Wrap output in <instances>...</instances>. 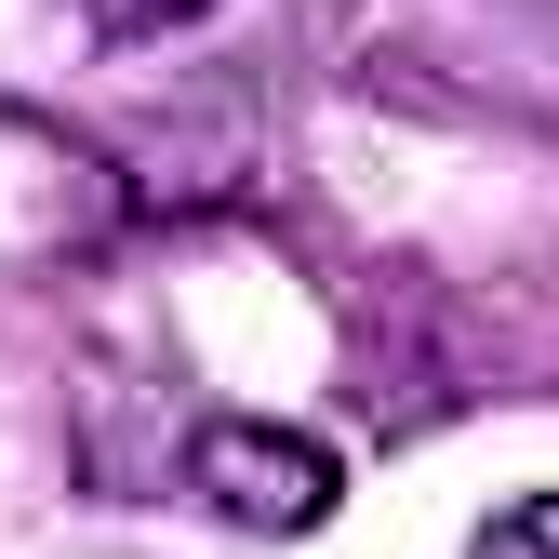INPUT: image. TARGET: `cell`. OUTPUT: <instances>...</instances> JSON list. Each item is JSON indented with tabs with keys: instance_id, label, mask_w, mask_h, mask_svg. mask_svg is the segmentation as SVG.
Returning <instances> with one entry per match:
<instances>
[{
	"instance_id": "obj_1",
	"label": "cell",
	"mask_w": 559,
	"mask_h": 559,
	"mask_svg": "<svg viewBox=\"0 0 559 559\" xmlns=\"http://www.w3.org/2000/svg\"><path fill=\"white\" fill-rule=\"evenodd\" d=\"M187 479L227 520H253V533H320L333 520V453L320 440H280V427H214L187 453Z\"/></svg>"
},
{
	"instance_id": "obj_2",
	"label": "cell",
	"mask_w": 559,
	"mask_h": 559,
	"mask_svg": "<svg viewBox=\"0 0 559 559\" xmlns=\"http://www.w3.org/2000/svg\"><path fill=\"white\" fill-rule=\"evenodd\" d=\"M466 559H559V493H520V507H507L493 533H479Z\"/></svg>"
}]
</instances>
